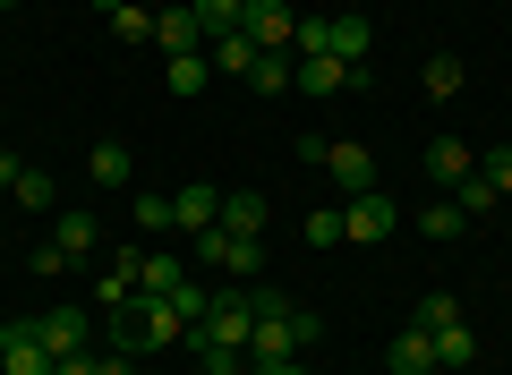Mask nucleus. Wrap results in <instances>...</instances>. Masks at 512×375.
<instances>
[{"instance_id": "f257e3e1", "label": "nucleus", "mask_w": 512, "mask_h": 375, "mask_svg": "<svg viewBox=\"0 0 512 375\" xmlns=\"http://www.w3.org/2000/svg\"><path fill=\"white\" fill-rule=\"evenodd\" d=\"M180 333H188V316L171 299H146V290H137V299L111 307V350H137V358H146V350H163V341H180Z\"/></svg>"}, {"instance_id": "f03ea898", "label": "nucleus", "mask_w": 512, "mask_h": 375, "mask_svg": "<svg viewBox=\"0 0 512 375\" xmlns=\"http://www.w3.org/2000/svg\"><path fill=\"white\" fill-rule=\"evenodd\" d=\"M316 341H325V316H308V307L256 316V333H248V367H274V358H308Z\"/></svg>"}, {"instance_id": "7ed1b4c3", "label": "nucleus", "mask_w": 512, "mask_h": 375, "mask_svg": "<svg viewBox=\"0 0 512 375\" xmlns=\"http://www.w3.org/2000/svg\"><path fill=\"white\" fill-rule=\"evenodd\" d=\"M367 43H376V26H367L359 9H342V18H299V43H291V52H333V60H350V69H359Z\"/></svg>"}, {"instance_id": "20e7f679", "label": "nucleus", "mask_w": 512, "mask_h": 375, "mask_svg": "<svg viewBox=\"0 0 512 375\" xmlns=\"http://www.w3.org/2000/svg\"><path fill=\"white\" fill-rule=\"evenodd\" d=\"M94 239H103V231H94L86 205H60V214H52V239L35 248V273H60V265H77V256H94Z\"/></svg>"}, {"instance_id": "39448f33", "label": "nucleus", "mask_w": 512, "mask_h": 375, "mask_svg": "<svg viewBox=\"0 0 512 375\" xmlns=\"http://www.w3.org/2000/svg\"><path fill=\"white\" fill-rule=\"evenodd\" d=\"M188 248H197L205 265H222L231 282H256V265H265V239H239V231H222V222H214V231H197Z\"/></svg>"}, {"instance_id": "423d86ee", "label": "nucleus", "mask_w": 512, "mask_h": 375, "mask_svg": "<svg viewBox=\"0 0 512 375\" xmlns=\"http://www.w3.org/2000/svg\"><path fill=\"white\" fill-rule=\"evenodd\" d=\"M239 35H248L256 52H291L299 43V9L291 0H248V9H239Z\"/></svg>"}, {"instance_id": "0eeeda50", "label": "nucleus", "mask_w": 512, "mask_h": 375, "mask_svg": "<svg viewBox=\"0 0 512 375\" xmlns=\"http://www.w3.org/2000/svg\"><path fill=\"white\" fill-rule=\"evenodd\" d=\"M291 86H299V94H316V103H325V94H359V86H367V60L350 69V60H333V52H299Z\"/></svg>"}, {"instance_id": "6e6552de", "label": "nucleus", "mask_w": 512, "mask_h": 375, "mask_svg": "<svg viewBox=\"0 0 512 375\" xmlns=\"http://www.w3.org/2000/svg\"><path fill=\"white\" fill-rule=\"evenodd\" d=\"M188 333L222 341V350H248V333H256V316H248V290H214V307H205V324H188Z\"/></svg>"}, {"instance_id": "1a4fd4ad", "label": "nucleus", "mask_w": 512, "mask_h": 375, "mask_svg": "<svg viewBox=\"0 0 512 375\" xmlns=\"http://www.w3.org/2000/svg\"><path fill=\"white\" fill-rule=\"evenodd\" d=\"M0 375H52V350L35 341V324H26V316L0 324Z\"/></svg>"}, {"instance_id": "9d476101", "label": "nucleus", "mask_w": 512, "mask_h": 375, "mask_svg": "<svg viewBox=\"0 0 512 375\" xmlns=\"http://www.w3.org/2000/svg\"><path fill=\"white\" fill-rule=\"evenodd\" d=\"M342 222L359 248H376V239H393V197L384 188H359V197H342Z\"/></svg>"}, {"instance_id": "9b49d317", "label": "nucleus", "mask_w": 512, "mask_h": 375, "mask_svg": "<svg viewBox=\"0 0 512 375\" xmlns=\"http://www.w3.org/2000/svg\"><path fill=\"white\" fill-rule=\"evenodd\" d=\"M26 324H35V341H43L52 358H77V350L94 341V324L77 316V307H52V316H26Z\"/></svg>"}, {"instance_id": "f8f14e48", "label": "nucleus", "mask_w": 512, "mask_h": 375, "mask_svg": "<svg viewBox=\"0 0 512 375\" xmlns=\"http://www.w3.org/2000/svg\"><path fill=\"white\" fill-rule=\"evenodd\" d=\"M316 171H325L333 188H342V197L376 188V154H367V145H325V162H316Z\"/></svg>"}, {"instance_id": "ddd939ff", "label": "nucleus", "mask_w": 512, "mask_h": 375, "mask_svg": "<svg viewBox=\"0 0 512 375\" xmlns=\"http://www.w3.org/2000/svg\"><path fill=\"white\" fill-rule=\"evenodd\" d=\"M154 43H163L171 60H180V52H205V26H197V9H188V0L154 9Z\"/></svg>"}, {"instance_id": "4468645a", "label": "nucleus", "mask_w": 512, "mask_h": 375, "mask_svg": "<svg viewBox=\"0 0 512 375\" xmlns=\"http://www.w3.org/2000/svg\"><path fill=\"white\" fill-rule=\"evenodd\" d=\"M171 222H180L188 239H197V231H214V222H222V188H205V179H188L180 197H171Z\"/></svg>"}, {"instance_id": "2eb2a0df", "label": "nucleus", "mask_w": 512, "mask_h": 375, "mask_svg": "<svg viewBox=\"0 0 512 375\" xmlns=\"http://www.w3.org/2000/svg\"><path fill=\"white\" fill-rule=\"evenodd\" d=\"M470 171H478V154H470L461 137H436V145H427V179H436V188H461Z\"/></svg>"}, {"instance_id": "dca6fc26", "label": "nucleus", "mask_w": 512, "mask_h": 375, "mask_svg": "<svg viewBox=\"0 0 512 375\" xmlns=\"http://www.w3.org/2000/svg\"><path fill=\"white\" fill-rule=\"evenodd\" d=\"M222 231L265 239V197H256V188H222Z\"/></svg>"}, {"instance_id": "f3484780", "label": "nucleus", "mask_w": 512, "mask_h": 375, "mask_svg": "<svg viewBox=\"0 0 512 375\" xmlns=\"http://www.w3.org/2000/svg\"><path fill=\"white\" fill-rule=\"evenodd\" d=\"M393 375H436V333L402 324V333H393Z\"/></svg>"}, {"instance_id": "a211bd4d", "label": "nucleus", "mask_w": 512, "mask_h": 375, "mask_svg": "<svg viewBox=\"0 0 512 375\" xmlns=\"http://www.w3.org/2000/svg\"><path fill=\"white\" fill-rule=\"evenodd\" d=\"M188 341V358H197V375H248V350H222V341H205V333H180Z\"/></svg>"}, {"instance_id": "6ab92c4d", "label": "nucleus", "mask_w": 512, "mask_h": 375, "mask_svg": "<svg viewBox=\"0 0 512 375\" xmlns=\"http://www.w3.org/2000/svg\"><path fill=\"white\" fill-rule=\"evenodd\" d=\"M180 282H188V265H180V256H154V248H146V265H137V290H146V299H171Z\"/></svg>"}, {"instance_id": "aec40b11", "label": "nucleus", "mask_w": 512, "mask_h": 375, "mask_svg": "<svg viewBox=\"0 0 512 375\" xmlns=\"http://www.w3.org/2000/svg\"><path fill=\"white\" fill-rule=\"evenodd\" d=\"M205 60H214V77H248L256 69V43L248 35H214V43H205Z\"/></svg>"}, {"instance_id": "412c9836", "label": "nucleus", "mask_w": 512, "mask_h": 375, "mask_svg": "<svg viewBox=\"0 0 512 375\" xmlns=\"http://www.w3.org/2000/svg\"><path fill=\"white\" fill-rule=\"evenodd\" d=\"M291 69H299V52H256L248 86H256V94H291Z\"/></svg>"}, {"instance_id": "4be33fe9", "label": "nucleus", "mask_w": 512, "mask_h": 375, "mask_svg": "<svg viewBox=\"0 0 512 375\" xmlns=\"http://www.w3.org/2000/svg\"><path fill=\"white\" fill-rule=\"evenodd\" d=\"M137 265H146V248H128L120 265H103V282H94V290H103V307H120V299H137Z\"/></svg>"}, {"instance_id": "5701e85b", "label": "nucleus", "mask_w": 512, "mask_h": 375, "mask_svg": "<svg viewBox=\"0 0 512 375\" xmlns=\"http://www.w3.org/2000/svg\"><path fill=\"white\" fill-rule=\"evenodd\" d=\"M171 94H180V103H188V94H205V86H214V60H205V52H180V60H171Z\"/></svg>"}, {"instance_id": "b1692460", "label": "nucleus", "mask_w": 512, "mask_h": 375, "mask_svg": "<svg viewBox=\"0 0 512 375\" xmlns=\"http://www.w3.org/2000/svg\"><path fill=\"white\" fill-rule=\"evenodd\" d=\"M86 171H94V188H128V145H94V154H86Z\"/></svg>"}, {"instance_id": "393cba45", "label": "nucleus", "mask_w": 512, "mask_h": 375, "mask_svg": "<svg viewBox=\"0 0 512 375\" xmlns=\"http://www.w3.org/2000/svg\"><path fill=\"white\" fill-rule=\"evenodd\" d=\"M410 324H419V333H444V324H461V299L453 290H427V299L410 307Z\"/></svg>"}, {"instance_id": "a878e982", "label": "nucleus", "mask_w": 512, "mask_h": 375, "mask_svg": "<svg viewBox=\"0 0 512 375\" xmlns=\"http://www.w3.org/2000/svg\"><path fill=\"white\" fill-rule=\"evenodd\" d=\"M188 9H197L205 43H214V35H239V9H248V0H188Z\"/></svg>"}, {"instance_id": "bb28decb", "label": "nucleus", "mask_w": 512, "mask_h": 375, "mask_svg": "<svg viewBox=\"0 0 512 375\" xmlns=\"http://www.w3.org/2000/svg\"><path fill=\"white\" fill-rule=\"evenodd\" d=\"M342 239H350V222H342V205H316V214H308V248L325 256V248H342Z\"/></svg>"}, {"instance_id": "cd10ccee", "label": "nucleus", "mask_w": 512, "mask_h": 375, "mask_svg": "<svg viewBox=\"0 0 512 375\" xmlns=\"http://www.w3.org/2000/svg\"><path fill=\"white\" fill-rule=\"evenodd\" d=\"M470 358H478V333L470 324H444L436 333V367H470Z\"/></svg>"}, {"instance_id": "c85d7f7f", "label": "nucleus", "mask_w": 512, "mask_h": 375, "mask_svg": "<svg viewBox=\"0 0 512 375\" xmlns=\"http://www.w3.org/2000/svg\"><path fill=\"white\" fill-rule=\"evenodd\" d=\"M111 35H120V43H154V9L120 0V9H111Z\"/></svg>"}, {"instance_id": "c756f323", "label": "nucleus", "mask_w": 512, "mask_h": 375, "mask_svg": "<svg viewBox=\"0 0 512 375\" xmlns=\"http://www.w3.org/2000/svg\"><path fill=\"white\" fill-rule=\"evenodd\" d=\"M419 77H427V94H436V103H453V94H461V60H453V52H436Z\"/></svg>"}, {"instance_id": "7c9ffc66", "label": "nucleus", "mask_w": 512, "mask_h": 375, "mask_svg": "<svg viewBox=\"0 0 512 375\" xmlns=\"http://www.w3.org/2000/svg\"><path fill=\"white\" fill-rule=\"evenodd\" d=\"M461 222H470V214H461L453 197H436V205L419 214V231H427V239H461Z\"/></svg>"}, {"instance_id": "2f4dec72", "label": "nucleus", "mask_w": 512, "mask_h": 375, "mask_svg": "<svg viewBox=\"0 0 512 375\" xmlns=\"http://www.w3.org/2000/svg\"><path fill=\"white\" fill-rule=\"evenodd\" d=\"M9 197L26 205V214H52V171H18V188Z\"/></svg>"}, {"instance_id": "473e14b6", "label": "nucleus", "mask_w": 512, "mask_h": 375, "mask_svg": "<svg viewBox=\"0 0 512 375\" xmlns=\"http://www.w3.org/2000/svg\"><path fill=\"white\" fill-rule=\"evenodd\" d=\"M495 197H504V188H495V179H487V171H470V179H461V197H453V205H461V214H470V222H478V214H487V205H495Z\"/></svg>"}, {"instance_id": "72a5a7b5", "label": "nucleus", "mask_w": 512, "mask_h": 375, "mask_svg": "<svg viewBox=\"0 0 512 375\" xmlns=\"http://www.w3.org/2000/svg\"><path fill=\"white\" fill-rule=\"evenodd\" d=\"M137 231H171V197H137Z\"/></svg>"}, {"instance_id": "f704fd0d", "label": "nucleus", "mask_w": 512, "mask_h": 375, "mask_svg": "<svg viewBox=\"0 0 512 375\" xmlns=\"http://www.w3.org/2000/svg\"><path fill=\"white\" fill-rule=\"evenodd\" d=\"M478 171H487V179H495V188H504V197H512V145H495V154H487V162H478Z\"/></svg>"}, {"instance_id": "c9c22d12", "label": "nucleus", "mask_w": 512, "mask_h": 375, "mask_svg": "<svg viewBox=\"0 0 512 375\" xmlns=\"http://www.w3.org/2000/svg\"><path fill=\"white\" fill-rule=\"evenodd\" d=\"M94 375H137V350H94Z\"/></svg>"}, {"instance_id": "e433bc0d", "label": "nucleus", "mask_w": 512, "mask_h": 375, "mask_svg": "<svg viewBox=\"0 0 512 375\" xmlns=\"http://www.w3.org/2000/svg\"><path fill=\"white\" fill-rule=\"evenodd\" d=\"M248 375H316L308 358H274V367H248Z\"/></svg>"}, {"instance_id": "4c0bfd02", "label": "nucleus", "mask_w": 512, "mask_h": 375, "mask_svg": "<svg viewBox=\"0 0 512 375\" xmlns=\"http://www.w3.org/2000/svg\"><path fill=\"white\" fill-rule=\"evenodd\" d=\"M52 375H94V350H77V358H52Z\"/></svg>"}, {"instance_id": "58836bf2", "label": "nucleus", "mask_w": 512, "mask_h": 375, "mask_svg": "<svg viewBox=\"0 0 512 375\" xmlns=\"http://www.w3.org/2000/svg\"><path fill=\"white\" fill-rule=\"evenodd\" d=\"M18 171H26V162L9 154V145H0V188H18Z\"/></svg>"}, {"instance_id": "ea45409f", "label": "nucleus", "mask_w": 512, "mask_h": 375, "mask_svg": "<svg viewBox=\"0 0 512 375\" xmlns=\"http://www.w3.org/2000/svg\"><path fill=\"white\" fill-rule=\"evenodd\" d=\"M94 9H103V18H111V9H120V0H94Z\"/></svg>"}, {"instance_id": "a19ab883", "label": "nucleus", "mask_w": 512, "mask_h": 375, "mask_svg": "<svg viewBox=\"0 0 512 375\" xmlns=\"http://www.w3.org/2000/svg\"><path fill=\"white\" fill-rule=\"evenodd\" d=\"M0 9H18V0H0Z\"/></svg>"}, {"instance_id": "79ce46f5", "label": "nucleus", "mask_w": 512, "mask_h": 375, "mask_svg": "<svg viewBox=\"0 0 512 375\" xmlns=\"http://www.w3.org/2000/svg\"><path fill=\"white\" fill-rule=\"evenodd\" d=\"M0 60H9V52H0Z\"/></svg>"}]
</instances>
